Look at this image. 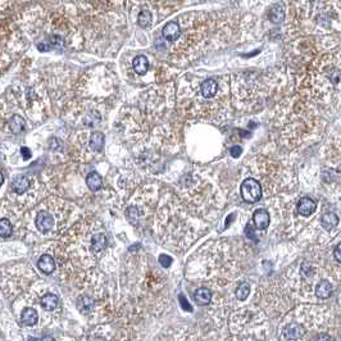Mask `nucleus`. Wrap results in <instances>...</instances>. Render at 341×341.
<instances>
[{
	"label": "nucleus",
	"mask_w": 341,
	"mask_h": 341,
	"mask_svg": "<svg viewBox=\"0 0 341 341\" xmlns=\"http://www.w3.org/2000/svg\"><path fill=\"white\" fill-rule=\"evenodd\" d=\"M73 207L58 198H49L41 201L36 207L25 210L21 216L20 230L24 237L40 235L49 237L63 232L70 223Z\"/></svg>",
	"instance_id": "f257e3e1"
},
{
	"label": "nucleus",
	"mask_w": 341,
	"mask_h": 341,
	"mask_svg": "<svg viewBox=\"0 0 341 341\" xmlns=\"http://www.w3.org/2000/svg\"><path fill=\"white\" fill-rule=\"evenodd\" d=\"M13 88L17 93L25 116L35 122L47 118L50 109V98L43 79L39 75H31Z\"/></svg>",
	"instance_id": "f03ea898"
},
{
	"label": "nucleus",
	"mask_w": 341,
	"mask_h": 341,
	"mask_svg": "<svg viewBox=\"0 0 341 341\" xmlns=\"http://www.w3.org/2000/svg\"><path fill=\"white\" fill-rule=\"evenodd\" d=\"M35 278L34 268L27 263L6 265L0 268V291L7 299H15L29 289Z\"/></svg>",
	"instance_id": "7ed1b4c3"
},
{
	"label": "nucleus",
	"mask_w": 341,
	"mask_h": 341,
	"mask_svg": "<svg viewBox=\"0 0 341 341\" xmlns=\"http://www.w3.org/2000/svg\"><path fill=\"white\" fill-rule=\"evenodd\" d=\"M26 127L25 112L12 86L3 98H0V131L4 134L20 135Z\"/></svg>",
	"instance_id": "20e7f679"
},
{
	"label": "nucleus",
	"mask_w": 341,
	"mask_h": 341,
	"mask_svg": "<svg viewBox=\"0 0 341 341\" xmlns=\"http://www.w3.org/2000/svg\"><path fill=\"white\" fill-rule=\"evenodd\" d=\"M240 193H241V198L246 203L253 204V203H257L262 199V185L255 178H245L242 181L241 186H240Z\"/></svg>",
	"instance_id": "39448f33"
},
{
	"label": "nucleus",
	"mask_w": 341,
	"mask_h": 341,
	"mask_svg": "<svg viewBox=\"0 0 341 341\" xmlns=\"http://www.w3.org/2000/svg\"><path fill=\"white\" fill-rule=\"evenodd\" d=\"M16 305H21V310L17 313L18 322L21 323V326L27 327V328L38 326L39 322H40V314L33 305L21 303H16Z\"/></svg>",
	"instance_id": "423d86ee"
},
{
	"label": "nucleus",
	"mask_w": 341,
	"mask_h": 341,
	"mask_svg": "<svg viewBox=\"0 0 341 341\" xmlns=\"http://www.w3.org/2000/svg\"><path fill=\"white\" fill-rule=\"evenodd\" d=\"M38 268L44 274H52L57 268V260L54 255L49 253L41 254L38 260Z\"/></svg>",
	"instance_id": "0eeeda50"
},
{
	"label": "nucleus",
	"mask_w": 341,
	"mask_h": 341,
	"mask_svg": "<svg viewBox=\"0 0 341 341\" xmlns=\"http://www.w3.org/2000/svg\"><path fill=\"white\" fill-rule=\"evenodd\" d=\"M305 335L303 326L299 323H289L283 328L282 338L285 340H300Z\"/></svg>",
	"instance_id": "6e6552de"
},
{
	"label": "nucleus",
	"mask_w": 341,
	"mask_h": 341,
	"mask_svg": "<svg viewBox=\"0 0 341 341\" xmlns=\"http://www.w3.org/2000/svg\"><path fill=\"white\" fill-rule=\"evenodd\" d=\"M9 216H15V214L7 213L4 216H0V237L2 239H9L13 235L15 222L11 219Z\"/></svg>",
	"instance_id": "1a4fd4ad"
},
{
	"label": "nucleus",
	"mask_w": 341,
	"mask_h": 341,
	"mask_svg": "<svg viewBox=\"0 0 341 341\" xmlns=\"http://www.w3.org/2000/svg\"><path fill=\"white\" fill-rule=\"evenodd\" d=\"M253 221L258 230H267L271 223V217L265 209H257L253 214Z\"/></svg>",
	"instance_id": "9d476101"
},
{
	"label": "nucleus",
	"mask_w": 341,
	"mask_h": 341,
	"mask_svg": "<svg viewBox=\"0 0 341 341\" xmlns=\"http://www.w3.org/2000/svg\"><path fill=\"white\" fill-rule=\"evenodd\" d=\"M200 93L201 97L205 98V99H213V98L216 97L217 93H218V84H217L216 80H205L200 86Z\"/></svg>",
	"instance_id": "9b49d317"
},
{
	"label": "nucleus",
	"mask_w": 341,
	"mask_h": 341,
	"mask_svg": "<svg viewBox=\"0 0 341 341\" xmlns=\"http://www.w3.org/2000/svg\"><path fill=\"white\" fill-rule=\"evenodd\" d=\"M317 209V203L310 198H303L297 203V212L303 217H309Z\"/></svg>",
	"instance_id": "f8f14e48"
},
{
	"label": "nucleus",
	"mask_w": 341,
	"mask_h": 341,
	"mask_svg": "<svg viewBox=\"0 0 341 341\" xmlns=\"http://www.w3.org/2000/svg\"><path fill=\"white\" fill-rule=\"evenodd\" d=\"M163 38L168 41H176L181 35V29L178 22H175V21H171L166 26L163 27Z\"/></svg>",
	"instance_id": "ddd939ff"
},
{
	"label": "nucleus",
	"mask_w": 341,
	"mask_h": 341,
	"mask_svg": "<svg viewBox=\"0 0 341 341\" xmlns=\"http://www.w3.org/2000/svg\"><path fill=\"white\" fill-rule=\"evenodd\" d=\"M100 121H102L100 114L98 113L97 111H93V109L85 112L81 117L82 125H84L85 127H89V129H93V127H95L97 125H99Z\"/></svg>",
	"instance_id": "4468645a"
},
{
	"label": "nucleus",
	"mask_w": 341,
	"mask_h": 341,
	"mask_svg": "<svg viewBox=\"0 0 341 341\" xmlns=\"http://www.w3.org/2000/svg\"><path fill=\"white\" fill-rule=\"evenodd\" d=\"M104 146V135L100 131H94L89 136V148L91 152L98 153L100 152Z\"/></svg>",
	"instance_id": "2eb2a0df"
},
{
	"label": "nucleus",
	"mask_w": 341,
	"mask_h": 341,
	"mask_svg": "<svg viewBox=\"0 0 341 341\" xmlns=\"http://www.w3.org/2000/svg\"><path fill=\"white\" fill-rule=\"evenodd\" d=\"M30 0H0V13L9 11H20Z\"/></svg>",
	"instance_id": "dca6fc26"
},
{
	"label": "nucleus",
	"mask_w": 341,
	"mask_h": 341,
	"mask_svg": "<svg viewBox=\"0 0 341 341\" xmlns=\"http://www.w3.org/2000/svg\"><path fill=\"white\" fill-rule=\"evenodd\" d=\"M194 299H195L198 305H209L210 301H212V291L209 289H207V287H200L194 294Z\"/></svg>",
	"instance_id": "f3484780"
},
{
	"label": "nucleus",
	"mask_w": 341,
	"mask_h": 341,
	"mask_svg": "<svg viewBox=\"0 0 341 341\" xmlns=\"http://www.w3.org/2000/svg\"><path fill=\"white\" fill-rule=\"evenodd\" d=\"M332 294V285L327 280H321L315 286V295L319 299H328Z\"/></svg>",
	"instance_id": "a211bd4d"
},
{
	"label": "nucleus",
	"mask_w": 341,
	"mask_h": 341,
	"mask_svg": "<svg viewBox=\"0 0 341 341\" xmlns=\"http://www.w3.org/2000/svg\"><path fill=\"white\" fill-rule=\"evenodd\" d=\"M132 67H134V71L140 75V76H144L149 70V61L145 56H137L136 58L134 59L132 62Z\"/></svg>",
	"instance_id": "6ab92c4d"
},
{
	"label": "nucleus",
	"mask_w": 341,
	"mask_h": 341,
	"mask_svg": "<svg viewBox=\"0 0 341 341\" xmlns=\"http://www.w3.org/2000/svg\"><path fill=\"white\" fill-rule=\"evenodd\" d=\"M268 18L272 24H281L285 20V11L281 4H274L271 9H269Z\"/></svg>",
	"instance_id": "aec40b11"
},
{
	"label": "nucleus",
	"mask_w": 341,
	"mask_h": 341,
	"mask_svg": "<svg viewBox=\"0 0 341 341\" xmlns=\"http://www.w3.org/2000/svg\"><path fill=\"white\" fill-rule=\"evenodd\" d=\"M321 223L324 230H333L338 225V217L332 212L324 213L321 217Z\"/></svg>",
	"instance_id": "412c9836"
},
{
	"label": "nucleus",
	"mask_w": 341,
	"mask_h": 341,
	"mask_svg": "<svg viewBox=\"0 0 341 341\" xmlns=\"http://www.w3.org/2000/svg\"><path fill=\"white\" fill-rule=\"evenodd\" d=\"M86 185L90 190L93 191H98V190L102 189L103 186V180L100 177V175L98 172H90L86 177Z\"/></svg>",
	"instance_id": "4be33fe9"
},
{
	"label": "nucleus",
	"mask_w": 341,
	"mask_h": 341,
	"mask_svg": "<svg viewBox=\"0 0 341 341\" xmlns=\"http://www.w3.org/2000/svg\"><path fill=\"white\" fill-rule=\"evenodd\" d=\"M235 294H236L237 300H240V301L246 300V299H248V296H249V294H250V285H249L248 282L240 283V286L236 289Z\"/></svg>",
	"instance_id": "5701e85b"
},
{
	"label": "nucleus",
	"mask_w": 341,
	"mask_h": 341,
	"mask_svg": "<svg viewBox=\"0 0 341 341\" xmlns=\"http://www.w3.org/2000/svg\"><path fill=\"white\" fill-rule=\"evenodd\" d=\"M152 20H153V16L150 11H141V12L139 13V17H137V24H139V26L140 27L145 29V27L150 26Z\"/></svg>",
	"instance_id": "b1692460"
},
{
	"label": "nucleus",
	"mask_w": 341,
	"mask_h": 341,
	"mask_svg": "<svg viewBox=\"0 0 341 341\" xmlns=\"http://www.w3.org/2000/svg\"><path fill=\"white\" fill-rule=\"evenodd\" d=\"M159 263H161L163 268H168L171 263H172V258L166 255V254H162V255H159Z\"/></svg>",
	"instance_id": "393cba45"
},
{
	"label": "nucleus",
	"mask_w": 341,
	"mask_h": 341,
	"mask_svg": "<svg viewBox=\"0 0 341 341\" xmlns=\"http://www.w3.org/2000/svg\"><path fill=\"white\" fill-rule=\"evenodd\" d=\"M180 304L181 306L184 308V310H186V312H193V308H191V305L187 303L184 295H180Z\"/></svg>",
	"instance_id": "a878e982"
},
{
	"label": "nucleus",
	"mask_w": 341,
	"mask_h": 341,
	"mask_svg": "<svg viewBox=\"0 0 341 341\" xmlns=\"http://www.w3.org/2000/svg\"><path fill=\"white\" fill-rule=\"evenodd\" d=\"M241 153H242L241 146H237V145L232 146V148H231V150H230V154L232 158H239L240 155H241Z\"/></svg>",
	"instance_id": "bb28decb"
},
{
	"label": "nucleus",
	"mask_w": 341,
	"mask_h": 341,
	"mask_svg": "<svg viewBox=\"0 0 341 341\" xmlns=\"http://www.w3.org/2000/svg\"><path fill=\"white\" fill-rule=\"evenodd\" d=\"M245 232H246V236L250 237L251 240H257V237H255V235H254V228L251 225L246 226V230H245Z\"/></svg>",
	"instance_id": "cd10ccee"
},
{
	"label": "nucleus",
	"mask_w": 341,
	"mask_h": 341,
	"mask_svg": "<svg viewBox=\"0 0 341 341\" xmlns=\"http://www.w3.org/2000/svg\"><path fill=\"white\" fill-rule=\"evenodd\" d=\"M340 249H341V245H340V242H338L337 245H336V248H335V251H333V255H335V259H336V262L337 263H340L341 262V255H340Z\"/></svg>",
	"instance_id": "c85d7f7f"
},
{
	"label": "nucleus",
	"mask_w": 341,
	"mask_h": 341,
	"mask_svg": "<svg viewBox=\"0 0 341 341\" xmlns=\"http://www.w3.org/2000/svg\"><path fill=\"white\" fill-rule=\"evenodd\" d=\"M21 154L24 155V159H30L31 158V152H30V149L26 148V146L21 148Z\"/></svg>",
	"instance_id": "c756f323"
},
{
	"label": "nucleus",
	"mask_w": 341,
	"mask_h": 341,
	"mask_svg": "<svg viewBox=\"0 0 341 341\" xmlns=\"http://www.w3.org/2000/svg\"><path fill=\"white\" fill-rule=\"evenodd\" d=\"M4 184V177H3V173L0 172V187H2V185Z\"/></svg>",
	"instance_id": "7c9ffc66"
},
{
	"label": "nucleus",
	"mask_w": 341,
	"mask_h": 341,
	"mask_svg": "<svg viewBox=\"0 0 341 341\" xmlns=\"http://www.w3.org/2000/svg\"><path fill=\"white\" fill-rule=\"evenodd\" d=\"M0 308H2V301H0Z\"/></svg>",
	"instance_id": "2f4dec72"
},
{
	"label": "nucleus",
	"mask_w": 341,
	"mask_h": 341,
	"mask_svg": "<svg viewBox=\"0 0 341 341\" xmlns=\"http://www.w3.org/2000/svg\"><path fill=\"white\" fill-rule=\"evenodd\" d=\"M0 338H2V337H0Z\"/></svg>",
	"instance_id": "473e14b6"
}]
</instances>
